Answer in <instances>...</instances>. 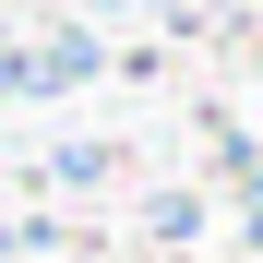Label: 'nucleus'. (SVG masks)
Returning <instances> with one entry per match:
<instances>
[{"label": "nucleus", "instance_id": "obj_1", "mask_svg": "<svg viewBox=\"0 0 263 263\" xmlns=\"http://www.w3.org/2000/svg\"><path fill=\"white\" fill-rule=\"evenodd\" d=\"M96 72H108V36L84 24V12H48L36 36H0V96H24V108H48V96H84Z\"/></svg>", "mask_w": 263, "mask_h": 263}, {"label": "nucleus", "instance_id": "obj_2", "mask_svg": "<svg viewBox=\"0 0 263 263\" xmlns=\"http://www.w3.org/2000/svg\"><path fill=\"white\" fill-rule=\"evenodd\" d=\"M192 239H203V203L192 192H156L144 203V251H192Z\"/></svg>", "mask_w": 263, "mask_h": 263}, {"label": "nucleus", "instance_id": "obj_3", "mask_svg": "<svg viewBox=\"0 0 263 263\" xmlns=\"http://www.w3.org/2000/svg\"><path fill=\"white\" fill-rule=\"evenodd\" d=\"M48 180H60V192H96V180H108V144H60Z\"/></svg>", "mask_w": 263, "mask_h": 263}, {"label": "nucleus", "instance_id": "obj_4", "mask_svg": "<svg viewBox=\"0 0 263 263\" xmlns=\"http://www.w3.org/2000/svg\"><path fill=\"white\" fill-rule=\"evenodd\" d=\"M36 239H48V228H36V215H12V203H0V263H24Z\"/></svg>", "mask_w": 263, "mask_h": 263}, {"label": "nucleus", "instance_id": "obj_5", "mask_svg": "<svg viewBox=\"0 0 263 263\" xmlns=\"http://www.w3.org/2000/svg\"><path fill=\"white\" fill-rule=\"evenodd\" d=\"M239 239L263 251V167H251V180H239Z\"/></svg>", "mask_w": 263, "mask_h": 263}]
</instances>
